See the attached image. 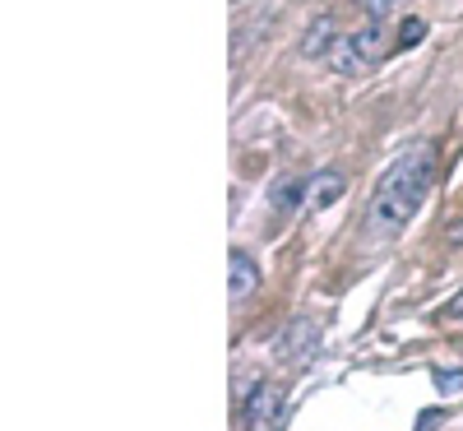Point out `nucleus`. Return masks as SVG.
I'll list each match as a JSON object with an SVG mask.
<instances>
[{
  "label": "nucleus",
  "mask_w": 463,
  "mask_h": 431,
  "mask_svg": "<svg viewBox=\"0 0 463 431\" xmlns=\"http://www.w3.org/2000/svg\"><path fill=\"white\" fill-rule=\"evenodd\" d=\"M431 186H436V148L417 144L380 177L371 205H366V223H371L375 237H394V232H403L417 218V209L427 205Z\"/></svg>",
  "instance_id": "obj_1"
},
{
  "label": "nucleus",
  "mask_w": 463,
  "mask_h": 431,
  "mask_svg": "<svg viewBox=\"0 0 463 431\" xmlns=\"http://www.w3.org/2000/svg\"><path fill=\"white\" fill-rule=\"evenodd\" d=\"M283 417H288V395H283V385L274 380H260L250 395H246V431H283Z\"/></svg>",
  "instance_id": "obj_2"
},
{
  "label": "nucleus",
  "mask_w": 463,
  "mask_h": 431,
  "mask_svg": "<svg viewBox=\"0 0 463 431\" xmlns=\"http://www.w3.org/2000/svg\"><path fill=\"white\" fill-rule=\"evenodd\" d=\"M347 37H353V47H357V56L366 61V70L390 56V28H384V19H366L357 33H347Z\"/></svg>",
  "instance_id": "obj_3"
},
{
  "label": "nucleus",
  "mask_w": 463,
  "mask_h": 431,
  "mask_svg": "<svg viewBox=\"0 0 463 431\" xmlns=\"http://www.w3.org/2000/svg\"><path fill=\"white\" fill-rule=\"evenodd\" d=\"M260 288V269H255V260L246 255V251H232V260H227V292L232 297H250Z\"/></svg>",
  "instance_id": "obj_4"
},
{
  "label": "nucleus",
  "mask_w": 463,
  "mask_h": 431,
  "mask_svg": "<svg viewBox=\"0 0 463 431\" xmlns=\"http://www.w3.org/2000/svg\"><path fill=\"white\" fill-rule=\"evenodd\" d=\"M316 339H320L316 321H292L288 334L274 343V352H279L283 362H301V352H306V348H316Z\"/></svg>",
  "instance_id": "obj_5"
},
{
  "label": "nucleus",
  "mask_w": 463,
  "mask_h": 431,
  "mask_svg": "<svg viewBox=\"0 0 463 431\" xmlns=\"http://www.w3.org/2000/svg\"><path fill=\"white\" fill-rule=\"evenodd\" d=\"M343 195V177L338 172H320V177H311L306 181V205L311 209H325V205H334Z\"/></svg>",
  "instance_id": "obj_6"
},
{
  "label": "nucleus",
  "mask_w": 463,
  "mask_h": 431,
  "mask_svg": "<svg viewBox=\"0 0 463 431\" xmlns=\"http://www.w3.org/2000/svg\"><path fill=\"white\" fill-rule=\"evenodd\" d=\"M334 37H338V33H334V19H325V14H320L311 28H306V43H301V52L325 61V56H329V47H334Z\"/></svg>",
  "instance_id": "obj_7"
},
{
  "label": "nucleus",
  "mask_w": 463,
  "mask_h": 431,
  "mask_svg": "<svg viewBox=\"0 0 463 431\" xmlns=\"http://www.w3.org/2000/svg\"><path fill=\"white\" fill-rule=\"evenodd\" d=\"M279 209H292L297 200H306V181H283V186H274V195H269Z\"/></svg>",
  "instance_id": "obj_8"
},
{
  "label": "nucleus",
  "mask_w": 463,
  "mask_h": 431,
  "mask_svg": "<svg viewBox=\"0 0 463 431\" xmlns=\"http://www.w3.org/2000/svg\"><path fill=\"white\" fill-rule=\"evenodd\" d=\"M431 380H436L440 395H463V371H454V367H436Z\"/></svg>",
  "instance_id": "obj_9"
},
{
  "label": "nucleus",
  "mask_w": 463,
  "mask_h": 431,
  "mask_svg": "<svg viewBox=\"0 0 463 431\" xmlns=\"http://www.w3.org/2000/svg\"><path fill=\"white\" fill-rule=\"evenodd\" d=\"M436 325H463V288L436 311Z\"/></svg>",
  "instance_id": "obj_10"
},
{
  "label": "nucleus",
  "mask_w": 463,
  "mask_h": 431,
  "mask_svg": "<svg viewBox=\"0 0 463 431\" xmlns=\"http://www.w3.org/2000/svg\"><path fill=\"white\" fill-rule=\"evenodd\" d=\"M357 5L366 10V19H390L394 10H403L408 0H357Z\"/></svg>",
  "instance_id": "obj_11"
},
{
  "label": "nucleus",
  "mask_w": 463,
  "mask_h": 431,
  "mask_svg": "<svg viewBox=\"0 0 463 431\" xmlns=\"http://www.w3.org/2000/svg\"><path fill=\"white\" fill-rule=\"evenodd\" d=\"M421 37H427V24H421V19H408V24L399 28V47H417Z\"/></svg>",
  "instance_id": "obj_12"
},
{
  "label": "nucleus",
  "mask_w": 463,
  "mask_h": 431,
  "mask_svg": "<svg viewBox=\"0 0 463 431\" xmlns=\"http://www.w3.org/2000/svg\"><path fill=\"white\" fill-rule=\"evenodd\" d=\"M449 242H463V214L454 218V227H449Z\"/></svg>",
  "instance_id": "obj_13"
},
{
  "label": "nucleus",
  "mask_w": 463,
  "mask_h": 431,
  "mask_svg": "<svg viewBox=\"0 0 463 431\" xmlns=\"http://www.w3.org/2000/svg\"><path fill=\"white\" fill-rule=\"evenodd\" d=\"M436 422H440V413H431V417H421V422H417V431H431Z\"/></svg>",
  "instance_id": "obj_14"
}]
</instances>
